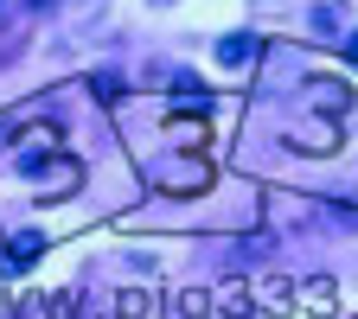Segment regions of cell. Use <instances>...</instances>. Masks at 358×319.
I'll use <instances>...</instances> for the list:
<instances>
[{"mask_svg":"<svg viewBox=\"0 0 358 319\" xmlns=\"http://www.w3.org/2000/svg\"><path fill=\"white\" fill-rule=\"evenodd\" d=\"M345 52H352V58H358V32H352V38H345Z\"/></svg>","mask_w":358,"mask_h":319,"instance_id":"7a4b0ae2","label":"cell"},{"mask_svg":"<svg viewBox=\"0 0 358 319\" xmlns=\"http://www.w3.org/2000/svg\"><path fill=\"white\" fill-rule=\"evenodd\" d=\"M26 7H52V0H26Z\"/></svg>","mask_w":358,"mask_h":319,"instance_id":"3957f363","label":"cell"},{"mask_svg":"<svg viewBox=\"0 0 358 319\" xmlns=\"http://www.w3.org/2000/svg\"><path fill=\"white\" fill-rule=\"evenodd\" d=\"M256 58H262V38H250V32H237V38H217V64L231 71V77L256 71Z\"/></svg>","mask_w":358,"mask_h":319,"instance_id":"6da1fadb","label":"cell"}]
</instances>
